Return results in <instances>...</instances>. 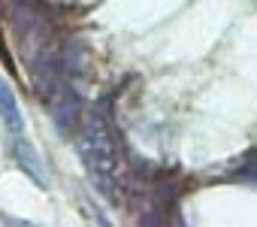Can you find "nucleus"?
<instances>
[]
</instances>
